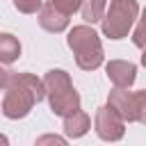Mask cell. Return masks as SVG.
I'll use <instances>...</instances> for the list:
<instances>
[{"mask_svg": "<svg viewBox=\"0 0 146 146\" xmlns=\"http://www.w3.org/2000/svg\"><path fill=\"white\" fill-rule=\"evenodd\" d=\"M14 7L21 14H36V9H41V0H14Z\"/></svg>", "mask_w": 146, "mask_h": 146, "instance_id": "obj_14", "label": "cell"}, {"mask_svg": "<svg viewBox=\"0 0 146 146\" xmlns=\"http://www.w3.org/2000/svg\"><path fill=\"white\" fill-rule=\"evenodd\" d=\"M135 110H137V121L146 123V89L135 91Z\"/></svg>", "mask_w": 146, "mask_h": 146, "instance_id": "obj_13", "label": "cell"}, {"mask_svg": "<svg viewBox=\"0 0 146 146\" xmlns=\"http://www.w3.org/2000/svg\"><path fill=\"white\" fill-rule=\"evenodd\" d=\"M139 14L137 0H112L110 9L105 14L103 23V34L110 39H123L135 25V18Z\"/></svg>", "mask_w": 146, "mask_h": 146, "instance_id": "obj_4", "label": "cell"}, {"mask_svg": "<svg viewBox=\"0 0 146 146\" xmlns=\"http://www.w3.org/2000/svg\"><path fill=\"white\" fill-rule=\"evenodd\" d=\"M21 57V43H18V39L16 36H11V34H0V59H2V64H11V62H16Z\"/></svg>", "mask_w": 146, "mask_h": 146, "instance_id": "obj_10", "label": "cell"}, {"mask_svg": "<svg viewBox=\"0 0 146 146\" xmlns=\"http://www.w3.org/2000/svg\"><path fill=\"white\" fill-rule=\"evenodd\" d=\"M105 71H107L110 82L114 87H123V89H128L137 78V66L132 62H125V59H110Z\"/></svg>", "mask_w": 146, "mask_h": 146, "instance_id": "obj_6", "label": "cell"}, {"mask_svg": "<svg viewBox=\"0 0 146 146\" xmlns=\"http://www.w3.org/2000/svg\"><path fill=\"white\" fill-rule=\"evenodd\" d=\"M43 82H46V96H48L52 114L66 119V116H71L73 112L80 110V94L75 91L66 71L50 68L43 75Z\"/></svg>", "mask_w": 146, "mask_h": 146, "instance_id": "obj_2", "label": "cell"}, {"mask_svg": "<svg viewBox=\"0 0 146 146\" xmlns=\"http://www.w3.org/2000/svg\"><path fill=\"white\" fill-rule=\"evenodd\" d=\"M141 64L146 66V48H144V52H141Z\"/></svg>", "mask_w": 146, "mask_h": 146, "instance_id": "obj_17", "label": "cell"}, {"mask_svg": "<svg viewBox=\"0 0 146 146\" xmlns=\"http://www.w3.org/2000/svg\"><path fill=\"white\" fill-rule=\"evenodd\" d=\"M39 25L48 32H64L68 27V14H64L62 9H57L52 5V0L48 5H43L39 9Z\"/></svg>", "mask_w": 146, "mask_h": 146, "instance_id": "obj_8", "label": "cell"}, {"mask_svg": "<svg viewBox=\"0 0 146 146\" xmlns=\"http://www.w3.org/2000/svg\"><path fill=\"white\" fill-rule=\"evenodd\" d=\"M107 103L125 119V123H135L137 121V110H135V94L125 91L123 87H114L110 91V98Z\"/></svg>", "mask_w": 146, "mask_h": 146, "instance_id": "obj_7", "label": "cell"}, {"mask_svg": "<svg viewBox=\"0 0 146 146\" xmlns=\"http://www.w3.org/2000/svg\"><path fill=\"white\" fill-rule=\"evenodd\" d=\"M94 128H96V135L103 141H119L123 137V132H125V119L107 103V105L96 110Z\"/></svg>", "mask_w": 146, "mask_h": 146, "instance_id": "obj_5", "label": "cell"}, {"mask_svg": "<svg viewBox=\"0 0 146 146\" xmlns=\"http://www.w3.org/2000/svg\"><path fill=\"white\" fill-rule=\"evenodd\" d=\"M66 43L75 55V64L82 71H96L103 64L100 39L89 25H75L66 36Z\"/></svg>", "mask_w": 146, "mask_h": 146, "instance_id": "obj_3", "label": "cell"}, {"mask_svg": "<svg viewBox=\"0 0 146 146\" xmlns=\"http://www.w3.org/2000/svg\"><path fill=\"white\" fill-rule=\"evenodd\" d=\"M52 5L57 7V9H62L64 14H75L80 7H82V0H52Z\"/></svg>", "mask_w": 146, "mask_h": 146, "instance_id": "obj_15", "label": "cell"}, {"mask_svg": "<svg viewBox=\"0 0 146 146\" xmlns=\"http://www.w3.org/2000/svg\"><path fill=\"white\" fill-rule=\"evenodd\" d=\"M43 144H59V146H64L66 139L64 137H57V135H43V137L36 139V146H43Z\"/></svg>", "mask_w": 146, "mask_h": 146, "instance_id": "obj_16", "label": "cell"}, {"mask_svg": "<svg viewBox=\"0 0 146 146\" xmlns=\"http://www.w3.org/2000/svg\"><path fill=\"white\" fill-rule=\"evenodd\" d=\"M132 43L137 48H146V9H144V14H141V18L132 32Z\"/></svg>", "mask_w": 146, "mask_h": 146, "instance_id": "obj_12", "label": "cell"}, {"mask_svg": "<svg viewBox=\"0 0 146 146\" xmlns=\"http://www.w3.org/2000/svg\"><path fill=\"white\" fill-rule=\"evenodd\" d=\"M105 9H107V0H82V7H80L82 18H84L87 23H98V21H103L105 14H107Z\"/></svg>", "mask_w": 146, "mask_h": 146, "instance_id": "obj_11", "label": "cell"}, {"mask_svg": "<svg viewBox=\"0 0 146 146\" xmlns=\"http://www.w3.org/2000/svg\"><path fill=\"white\" fill-rule=\"evenodd\" d=\"M2 114L7 119H23L30 110L46 98V82L32 73L2 71Z\"/></svg>", "mask_w": 146, "mask_h": 146, "instance_id": "obj_1", "label": "cell"}, {"mask_svg": "<svg viewBox=\"0 0 146 146\" xmlns=\"http://www.w3.org/2000/svg\"><path fill=\"white\" fill-rule=\"evenodd\" d=\"M89 128H91L89 114H87V112H82V110H78V112H73L71 116H66V119H64V132H66V137L78 139V137L87 135V132H89Z\"/></svg>", "mask_w": 146, "mask_h": 146, "instance_id": "obj_9", "label": "cell"}]
</instances>
